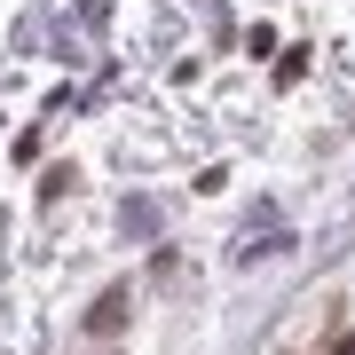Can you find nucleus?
<instances>
[{"mask_svg":"<svg viewBox=\"0 0 355 355\" xmlns=\"http://www.w3.org/2000/svg\"><path fill=\"white\" fill-rule=\"evenodd\" d=\"M119 324H127V284H111V292H103V300L87 308V331H95V340H111Z\"/></svg>","mask_w":355,"mask_h":355,"instance_id":"f257e3e1","label":"nucleus"}]
</instances>
